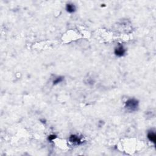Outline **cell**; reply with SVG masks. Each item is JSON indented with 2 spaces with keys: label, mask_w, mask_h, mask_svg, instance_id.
<instances>
[{
  "label": "cell",
  "mask_w": 156,
  "mask_h": 156,
  "mask_svg": "<svg viewBox=\"0 0 156 156\" xmlns=\"http://www.w3.org/2000/svg\"><path fill=\"white\" fill-rule=\"evenodd\" d=\"M138 107V101L135 99H129L126 102L125 107L130 111H135Z\"/></svg>",
  "instance_id": "cell-1"
},
{
  "label": "cell",
  "mask_w": 156,
  "mask_h": 156,
  "mask_svg": "<svg viewBox=\"0 0 156 156\" xmlns=\"http://www.w3.org/2000/svg\"><path fill=\"white\" fill-rule=\"evenodd\" d=\"M115 54L118 57H122L124 56V54H125L126 50L123 45H119L117 48H115Z\"/></svg>",
  "instance_id": "cell-2"
},
{
  "label": "cell",
  "mask_w": 156,
  "mask_h": 156,
  "mask_svg": "<svg viewBox=\"0 0 156 156\" xmlns=\"http://www.w3.org/2000/svg\"><path fill=\"white\" fill-rule=\"evenodd\" d=\"M69 140L70 142L76 144V145H80L82 143L81 140L78 136H76L75 135H71L69 138Z\"/></svg>",
  "instance_id": "cell-3"
},
{
  "label": "cell",
  "mask_w": 156,
  "mask_h": 156,
  "mask_svg": "<svg viewBox=\"0 0 156 156\" xmlns=\"http://www.w3.org/2000/svg\"><path fill=\"white\" fill-rule=\"evenodd\" d=\"M147 137L148 138V140L150 141V142H152V143L155 144V141H156V135L155 132L153 131H150L147 133Z\"/></svg>",
  "instance_id": "cell-4"
},
{
  "label": "cell",
  "mask_w": 156,
  "mask_h": 156,
  "mask_svg": "<svg viewBox=\"0 0 156 156\" xmlns=\"http://www.w3.org/2000/svg\"><path fill=\"white\" fill-rule=\"evenodd\" d=\"M66 10L68 12L73 13L76 11V7L73 4H68L66 6Z\"/></svg>",
  "instance_id": "cell-5"
},
{
  "label": "cell",
  "mask_w": 156,
  "mask_h": 156,
  "mask_svg": "<svg viewBox=\"0 0 156 156\" xmlns=\"http://www.w3.org/2000/svg\"><path fill=\"white\" fill-rule=\"evenodd\" d=\"M63 80V78L62 77H59V78H56V79L53 81V84H58V83H60V82H62Z\"/></svg>",
  "instance_id": "cell-6"
},
{
  "label": "cell",
  "mask_w": 156,
  "mask_h": 156,
  "mask_svg": "<svg viewBox=\"0 0 156 156\" xmlns=\"http://www.w3.org/2000/svg\"><path fill=\"white\" fill-rule=\"evenodd\" d=\"M56 138V135H50V136H49V137H48V140H50V141H52V140H53L54 139Z\"/></svg>",
  "instance_id": "cell-7"
}]
</instances>
